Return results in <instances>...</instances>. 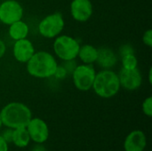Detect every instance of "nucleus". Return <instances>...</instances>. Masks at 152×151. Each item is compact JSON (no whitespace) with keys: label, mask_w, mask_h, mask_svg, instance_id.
<instances>
[{"label":"nucleus","mask_w":152,"mask_h":151,"mask_svg":"<svg viewBox=\"0 0 152 151\" xmlns=\"http://www.w3.org/2000/svg\"><path fill=\"white\" fill-rule=\"evenodd\" d=\"M58 61L55 56L47 51L35 52L26 63V70L29 76L38 79H46L53 77Z\"/></svg>","instance_id":"1"},{"label":"nucleus","mask_w":152,"mask_h":151,"mask_svg":"<svg viewBox=\"0 0 152 151\" xmlns=\"http://www.w3.org/2000/svg\"><path fill=\"white\" fill-rule=\"evenodd\" d=\"M3 125L7 128L16 129L26 127L32 118L30 109L24 103L12 101L3 107L0 111Z\"/></svg>","instance_id":"2"},{"label":"nucleus","mask_w":152,"mask_h":151,"mask_svg":"<svg viewBox=\"0 0 152 151\" xmlns=\"http://www.w3.org/2000/svg\"><path fill=\"white\" fill-rule=\"evenodd\" d=\"M118 75L112 69H102L96 72L92 89L95 94L102 99L116 96L120 90Z\"/></svg>","instance_id":"3"},{"label":"nucleus","mask_w":152,"mask_h":151,"mask_svg":"<svg viewBox=\"0 0 152 151\" xmlns=\"http://www.w3.org/2000/svg\"><path fill=\"white\" fill-rule=\"evenodd\" d=\"M80 43L75 37L69 35H59L54 38L53 50L54 56L61 61L76 60L80 48Z\"/></svg>","instance_id":"4"},{"label":"nucleus","mask_w":152,"mask_h":151,"mask_svg":"<svg viewBox=\"0 0 152 151\" xmlns=\"http://www.w3.org/2000/svg\"><path fill=\"white\" fill-rule=\"evenodd\" d=\"M65 27L63 15L55 12L45 16L37 25V31L41 36L46 39H54L61 34Z\"/></svg>","instance_id":"5"},{"label":"nucleus","mask_w":152,"mask_h":151,"mask_svg":"<svg viewBox=\"0 0 152 151\" xmlns=\"http://www.w3.org/2000/svg\"><path fill=\"white\" fill-rule=\"evenodd\" d=\"M95 75L96 70L93 64H77L71 74L74 86L81 92L90 91L93 87Z\"/></svg>","instance_id":"6"},{"label":"nucleus","mask_w":152,"mask_h":151,"mask_svg":"<svg viewBox=\"0 0 152 151\" xmlns=\"http://www.w3.org/2000/svg\"><path fill=\"white\" fill-rule=\"evenodd\" d=\"M24 8L17 0H4L0 3V22L9 26L22 20Z\"/></svg>","instance_id":"7"},{"label":"nucleus","mask_w":152,"mask_h":151,"mask_svg":"<svg viewBox=\"0 0 152 151\" xmlns=\"http://www.w3.org/2000/svg\"><path fill=\"white\" fill-rule=\"evenodd\" d=\"M30 140L37 144L45 143L49 138V127L45 120L39 117H32L26 126Z\"/></svg>","instance_id":"8"},{"label":"nucleus","mask_w":152,"mask_h":151,"mask_svg":"<svg viewBox=\"0 0 152 151\" xmlns=\"http://www.w3.org/2000/svg\"><path fill=\"white\" fill-rule=\"evenodd\" d=\"M118 75L121 88L126 91H136L142 85V75L138 68L134 69H121Z\"/></svg>","instance_id":"9"},{"label":"nucleus","mask_w":152,"mask_h":151,"mask_svg":"<svg viewBox=\"0 0 152 151\" xmlns=\"http://www.w3.org/2000/svg\"><path fill=\"white\" fill-rule=\"evenodd\" d=\"M69 12L74 20L86 22L94 13V6L91 0H72L69 5Z\"/></svg>","instance_id":"10"},{"label":"nucleus","mask_w":152,"mask_h":151,"mask_svg":"<svg viewBox=\"0 0 152 151\" xmlns=\"http://www.w3.org/2000/svg\"><path fill=\"white\" fill-rule=\"evenodd\" d=\"M36 49L33 43L27 38L14 41L12 45V55L16 61L26 64L35 53Z\"/></svg>","instance_id":"11"},{"label":"nucleus","mask_w":152,"mask_h":151,"mask_svg":"<svg viewBox=\"0 0 152 151\" xmlns=\"http://www.w3.org/2000/svg\"><path fill=\"white\" fill-rule=\"evenodd\" d=\"M147 146V137L141 130H134L128 133L124 142L125 151H144Z\"/></svg>","instance_id":"12"},{"label":"nucleus","mask_w":152,"mask_h":151,"mask_svg":"<svg viewBox=\"0 0 152 151\" xmlns=\"http://www.w3.org/2000/svg\"><path fill=\"white\" fill-rule=\"evenodd\" d=\"M97 59L95 63L102 69H112L118 62V56L116 52L110 47L97 48Z\"/></svg>","instance_id":"13"},{"label":"nucleus","mask_w":152,"mask_h":151,"mask_svg":"<svg viewBox=\"0 0 152 151\" xmlns=\"http://www.w3.org/2000/svg\"><path fill=\"white\" fill-rule=\"evenodd\" d=\"M8 27V35L13 41L27 38L29 34V27L22 20L13 22Z\"/></svg>","instance_id":"14"},{"label":"nucleus","mask_w":152,"mask_h":151,"mask_svg":"<svg viewBox=\"0 0 152 151\" xmlns=\"http://www.w3.org/2000/svg\"><path fill=\"white\" fill-rule=\"evenodd\" d=\"M97 53L98 49L90 44H86L83 45H80L77 57L81 63L84 64H94L97 59Z\"/></svg>","instance_id":"15"},{"label":"nucleus","mask_w":152,"mask_h":151,"mask_svg":"<svg viewBox=\"0 0 152 151\" xmlns=\"http://www.w3.org/2000/svg\"><path fill=\"white\" fill-rule=\"evenodd\" d=\"M30 137L26 127H20L13 129L12 143H13L18 148H26L30 142Z\"/></svg>","instance_id":"16"},{"label":"nucleus","mask_w":152,"mask_h":151,"mask_svg":"<svg viewBox=\"0 0 152 151\" xmlns=\"http://www.w3.org/2000/svg\"><path fill=\"white\" fill-rule=\"evenodd\" d=\"M122 69H134L138 68V58L135 53L126 54L125 56L120 57Z\"/></svg>","instance_id":"17"},{"label":"nucleus","mask_w":152,"mask_h":151,"mask_svg":"<svg viewBox=\"0 0 152 151\" xmlns=\"http://www.w3.org/2000/svg\"><path fill=\"white\" fill-rule=\"evenodd\" d=\"M142 110L143 114L149 117H152V97L149 96L147 97L142 104Z\"/></svg>","instance_id":"18"},{"label":"nucleus","mask_w":152,"mask_h":151,"mask_svg":"<svg viewBox=\"0 0 152 151\" xmlns=\"http://www.w3.org/2000/svg\"><path fill=\"white\" fill-rule=\"evenodd\" d=\"M68 76L69 75H68V72L65 69V68L61 64H58V66H57V68L55 69V72H54L53 77H54V78H56L58 80H63Z\"/></svg>","instance_id":"19"},{"label":"nucleus","mask_w":152,"mask_h":151,"mask_svg":"<svg viewBox=\"0 0 152 151\" xmlns=\"http://www.w3.org/2000/svg\"><path fill=\"white\" fill-rule=\"evenodd\" d=\"M130 53H135L134 48L131 44H123L118 49L119 57H122V56H125V55L130 54Z\"/></svg>","instance_id":"20"},{"label":"nucleus","mask_w":152,"mask_h":151,"mask_svg":"<svg viewBox=\"0 0 152 151\" xmlns=\"http://www.w3.org/2000/svg\"><path fill=\"white\" fill-rule=\"evenodd\" d=\"M61 65L65 68V69L67 70L68 72V75H70L72 74V72L74 71V69H76L77 63L76 61V60H70V61H62Z\"/></svg>","instance_id":"21"},{"label":"nucleus","mask_w":152,"mask_h":151,"mask_svg":"<svg viewBox=\"0 0 152 151\" xmlns=\"http://www.w3.org/2000/svg\"><path fill=\"white\" fill-rule=\"evenodd\" d=\"M142 42L143 44L148 46V47H151L152 46V29L149 28L147 29L143 35H142Z\"/></svg>","instance_id":"22"},{"label":"nucleus","mask_w":152,"mask_h":151,"mask_svg":"<svg viewBox=\"0 0 152 151\" xmlns=\"http://www.w3.org/2000/svg\"><path fill=\"white\" fill-rule=\"evenodd\" d=\"M12 131L13 129H11V128H7L6 130L4 131L3 134L1 135L4 140L7 142V143H11L12 142Z\"/></svg>","instance_id":"23"},{"label":"nucleus","mask_w":152,"mask_h":151,"mask_svg":"<svg viewBox=\"0 0 152 151\" xmlns=\"http://www.w3.org/2000/svg\"><path fill=\"white\" fill-rule=\"evenodd\" d=\"M6 51H7L6 44L4 43V41L3 39L0 38V59H2L5 55Z\"/></svg>","instance_id":"24"},{"label":"nucleus","mask_w":152,"mask_h":151,"mask_svg":"<svg viewBox=\"0 0 152 151\" xmlns=\"http://www.w3.org/2000/svg\"><path fill=\"white\" fill-rule=\"evenodd\" d=\"M8 143L4 140V138L0 135V151H8Z\"/></svg>","instance_id":"25"},{"label":"nucleus","mask_w":152,"mask_h":151,"mask_svg":"<svg viewBox=\"0 0 152 151\" xmlns=\"http://www.w3.org/2000/svg\"><path fill=\"white\" fill-rule=\"evenodd\" d=\"M32 151H46L45 148L42 146V144H37V146H35Z\"/></svg>","instance_id":"26"},{"label":"nucleus","mask_w":152,"mask_h":151,"mask_svg":"<svg viewBox=\"0 0 152 151\" xmlns=\"http://www.w3.org/2000/svg\"><path fill=\"white\" fill-rule=\"evenodd\" d=\"M148 80H149L150 85H151L152 84V68H150V69H149V72H148Z\"/></svg>","instance_id":"27"},{"label":"nucleus","mask_w":152,"mask_h":151,"mask_svg":"<svg viewBox=\"0 0 152 151\" xmlns=\"http://www.w3.org/2000/svg\"><path fill=\"white\" fill-rule=\"evenodd\" d=\"M4 125H3V121H2V117H1V115H0V129L2 128V126H3Z\"/></svg>","instance_id":"28"},{"label":"nucleus","mask_w":152,"mask_h":151,"mask_svg":"<svg viewBox=\"0 0 152 151\" xmlns=\"http://www.w3.org/2000/svg\"><path fill=\"white\" fill-rule=\"evenodd\" d=\"M0 1H4V0H0Z\"/></svg>","instance_id":"29"},{"label":"nucleus","mask_w":152,"mask_h":151,"mask_svg":"<svg viewBox=\"0 0 152 151\" xmlns=\"http://www.w3.org/2000/svg\"><path fill=\"white\" fill-rule=\"evenodd\" d=\"M144 151H146V150H144Z\"/></svg>","instance_id":"30"}]
</instances>
